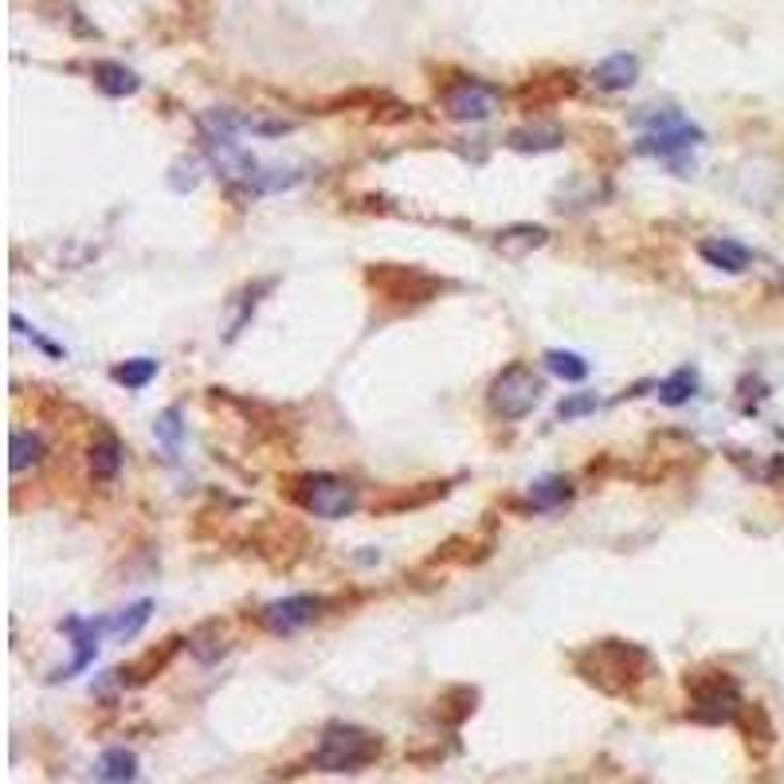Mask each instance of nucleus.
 I'll list each match as a JSON object with an SVG mask.
<instances>
[{
    "label": "nucleus",
    "instance_id": "20e7f679",
    "mask_svg": "<svg viewBox=\"0 0 784 784\" xmlns=\"http://www.w3.org/2000/svg\"><path fill=\"white\" fill-rule=\"evenodd\" d=\"M635 122H644L647 126L644 138L635 141V150L655 153V158H667V161H675L679 153H691L694 146H702V138H706L694 122H687L679 111H671V106H664V111H647Z\"/></svg>",
    "mask_w": 784,
    "mask_h": 784
},
{
    "label": "nucleus",
    "instance_id": "4be33fe9",
    "mask_svg": "<svg viewBox=\"0 0 784 784\" xmlns=\"http://www.w3.org/2000/svg\"><path fill=\"white\" fill-rule=\"evenodd\" d=\"M545 365H550L561 381H569V384H577L588 377V361L580 354H569V349H550V354H545Z\"/></svg>",
    "mask_w": 784,
    "mask_h": 784
},
{
    "label": "nucleus",
    "instance_id": "f257e3e1",
    "mask_svg": "<svg viewBox=\"0 0 784 784\" xmlns=\"http://www.w3.org/2000/svg\"><path fill=\"white\" fill-rule=\"evenodd\" d=\"M580 671H585L588 682H597L600 691L624 694V691H632L635 682L647 679V671H652V655H647L644 647L624 644V639H604V644H597L592 652H585Z\"/></svg>",
    "mask_w": 784,
    "mask_h": 784
},
{
    "label": "nucleus",
    "instance_id": "39448f33",
    "mask_svg": "<svg viewBox=\"0 0 784 784\" xmlns=\"http://www.w3.org/2000/svg\"><path fill=\"white\" fill-rule=\"evenodd\" d=\"M542 401V377L533 373L530 365H510L491 381L486 392V404L495 412L498 420H526Z\"/></svg>",
    "mask_w": 784,
    "mask_h": 784
},
{
    "label": "nucleus",
    "instance_id": "aec40b11",
    "mask_svg": "<svg viewBox=\"0 0 784 784\" xmlns=\"http://www.w3.org/2000/svg\"><path fill=\"white\" fill-rule=\"evenodd\" d=\"M122 471V443L114 436H103L91 448V475L94 479H114Z\"/></svg>",
    "mask_w": 784,
    "mask_h": 784
},
{
    "label": "nucleus",
    "instance_id": "423d86ee",
    "mask_svg": "<svg viewBox=\"0 0 784 784\" xmlns=\"http://www.w3.org/2000/svg\"><path fill=\"white\" fill-rule=\"evenodd\" d=\"M498 87L479 83V79H459L443 91V111L456 122H486L498 111Z\"/></svg>",
    "mask_w": 784,
    "mask_h": 784
},
{
    "label": "nucleus",
    "instance_id": "a211bd4d",
    "mask_svg": "<svg viewBox=\"0 0 784 784\" xmlns=\"http://www.w3.org/2000/svg\"><path fill=\"white\" fill-rule=\"evenodd\" d=\"M150 612H153V600H138L134 608H126V612H118L114 620H106V635H114V639H134L141 627L150 624Z\"/></svg>",
    "mask_w": 784,
    "mask_h": 784
},
{
    "label": "nucleus",
    "instance_id": "9b49d317",
    "mask_svg": "<svg viewBox=\"0 0 784 784\" xmlns=\"http://www.w3.org/2000/svg\"><path fill=\"white\" fill-rule=\"evenodd\" d=\"M506 146L518 153H545V150H561L565 146V130L561 126H522L506 138Z\"/></svg>",
    "mask_w": 784,
    "mask_h": 784
},
{
    "label": "nucleus",
    "instance_id": "4468645a",
    "mask_svg": "<svg viewBox=\"0 0 784 784\" xmlns=\"http://www.w3.org/2000/svg\"><path fill=\"white\" fill-rule=\"evenodd\" d=\"M545 235L550 232H545L542 224H514V228H506V232H498V252L526 255V252H533V247H542Z\"/></svg>",
    "mask_w": 784,
    "mask_h": 784
},
{
    "label": "nucleus",
    "instance_id": "2eb2a0df",
    "mask_svg": "<svg viewBox=\"0 0 784 784\" xmlns=\"http://www.w3.org/2000/svg\"><path fill=\"white\" fill-rule=\"evenodd\" d=\"M694 392H699V373L694 369H675L664 384H659V401L667 408H682V404L694 401Z\"/></svg>",
    "mask_w": 784,
    "mask_h": 784
},
{
    "label": "nucleus",
    "instance_id": "b1692460",
    "mask_svg": "<svg viewBox=\"0 0 784 784\" xmlns=\"http://www.w3.org/2000/svg\"><path fill=\"white\" fill-rule=\"evenodd\" d=\"M588 412H597V396L592 392H577V396H569V401L557 404V420H577V416H588Z\"/></svg>",
    "mask_w": 784,
    "mask_h": 784
},
{
    "label": "nucleus",
    "instance_id": "ddd939ff",
    "mask_svg": "<svg viewBox=\"0 0 784 784\" xmlns=\"http://www.w3.org/2000/svg\"><path fill=\"white\" fill-rule=\"evenodd\" d=\"M94 83L99 91L111 94V99H122V94H134L141 87V79L134 76L130 67L122 64H94Z\"/></svg>",
    "mask_w": 784,
    "mask_h": 784
},
{
    "label": "nucleus",
    "instance_id": "1a4fd4ad",
    "mask_svg": "<svg viewBox=\"0 0 784 784\" xmlns=\"http://www.w3.org/2000/svg\"><path fill=\"white\" fill-rule=\"evenodd\" d=\"M699 255L710 263V267H718V272H726V275L749 272V263H753V252H749L746 243L729 240V235H710V240H702Z\"/></svg>",
    "mask_w": 784,
    "mask_h": 784
},
{
    "label": "nucleus",
    "instance_id": "5701e85b",
    "mask_svg": "<svg viewBox=\"0 0 784 784\" xmlns=\"http://www.w3.org/2000/svg\"><path fill=\"white\" fill-rule=\"evenodd\" d=\"M153 436L165 443L169 451H177V443H181V436H185V428H181V408H165L153 420Z\"/></svg>",
    "mask_w": 784,
    "mask_h": 784
},
{
    "label": "nucleus",
    "instance_id": "6ab92c4d",
    "mask_svg": "<svg viewBox=\"0 0 784 784\" xmlns=\"http://www.w3.org/2000/svg\"><path fill=\"white\" fill-rule=\"evenodd\" d=\"M39 456H44V439L36 436V431H24L16 428L12 431V475H20V471H28L39 463Z\"/></svg>",
    "mask_w": 784,
    "mask_h": 784
},
{
    "label": "nucleus",
    "instance_id": "f03ea898",
    "mask_svg": "<svg viewBox=\"0 0 784 784\" xmlns=\"http://www.w3.org/2000/svg\"><path fill=\"white\" fill-rule=\"evenodd\" d=\"M381 749L384 746L377 734L337 722V726H326V734L318 741L314 769H322V773H361V769H369L381 757Z\"/></svg>",
    "mask_w": 784,
    "mask_h": 784
},
{
    "label": "nucleus",
    "instance_id": "6e6552de",
    "mask_svg": "<svg viewBox=\"0 0 784 784\" xmlns=\"http://www.w3.org/2000/svg\"><path fill=\"white\" fill-rule=\"evenodd\" d=\"M318 608H322V600H314V597H283V600H275V604L263 608L260 624L272 635H295L299 627H307L310 620L318 616Z\"/></svg>",
    "mask_w": 784,
    "mask_h": 784
},
{
    "label": "nucleus",
    "instance_id": "f3484780",
    "mask_svg": "<svg viewBox=\"0 0 784 784\" xmlns=\"http://www.w3.org/2000/svg\"><path fill=\"white\" fill-rule=\"evenodd\" d=\"M573 498V483L561 475H550V479H538V483L530 486V506L533 510H553V506L569 503Z\"/></svg>",
    "mask_w": 784,
    "mask_h": 784
},
{
    "label": "nucleus",
    "instance_id": "7ed1b4c3",
    "mask_svg": "<svg viewBox=\"0 0 784 784\" xmlns=\"http://www.w3.org/2000/svg\"><path fill=\"white\" fill-rule=\"evenodd\" d=\"M687 691H691V718L702 722V726H726V722H738L741 710H746L738 682L729 679L726 671L691 675V679H687Z\"/></svg>",
    "mask_w": 784,
    "mask_h": 784
},
{
    "label": "nucleus",
    "instance_id": "412c9836",
    "mask_svg": "<svg viewBox=\"0 0 784 784\" xmlns=\"http://www.w3.org/2000/svg\"><path fill=\"white\" fill-rule=\"evenodd\" d=\"M153 377H158V361L153 357H134V361L114 365V381L126 384V389H146Z\"/></svg>",
    "mask_w": 784,
    "mask_h": 784
},
{
    "label": "nucleus",
    "instance_id": "dca6fc26",
    "mask_svg": "<svg viewBox=\"0 0 784 784\" xmlns=\"http://www.w3.org/2000/svg\"><path fill=\"white\" fill-rule=\"evenodd\" d=\"M302 177H307V173H299V169L260 165V169L252 173V181H247V188H252V193H279V188H295Z\"/></svg>",
    "mask_w": 784,
    "mask_h": 784
},
{
    "label": "nucleus",
    "instance_id": "9d476101",
    "mask_svg": "<svg viewBox=\"0 0 784 784\" xmlns=\"http://www.w3.org/2000/svg\"><path fill=\"white\" fill-rule=\"evenodd\" d=\"M635 79H639V59L632 56V51H616V56L600 59L597 67H592V83L600 87V91H627V87H635Z\"/></svg>",
    "mask_w": 784,
    "mask_h": 784
},
{
    "label": "nucleus",
    "instance_id": "0eeeda50",
    "mask_svg": "<svg viewBox=\"0 0 784 784\" xmlns=\"http://www.w3.org/2000/svg\"><path fill=\"white\" fill-rule=\"evenodd\" d=\"M302 506L310 514H318V518H346L357 506V491L354 483L337 475H314L302 486Z\"/></svg>",
    "mask_w": 784,
    "mask_h": 784
},
{
    "label": "nucleus",
    "instance_id": "f8f14e48",
    "mask_svg": "<svg viewBox=\"0 0 784 784\" xmlns=\"http://www.w3.org/2000/svg\"><path fill=\"white\" fill-rule=\"evenodd\" d=\"M94 776L103 784H134L138 781V757L130 749H106L94 765Z\"/></svg>",
    "mask_w": 784,
    "mask_h": 784
}]
</instances>
